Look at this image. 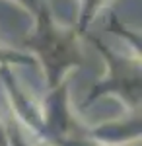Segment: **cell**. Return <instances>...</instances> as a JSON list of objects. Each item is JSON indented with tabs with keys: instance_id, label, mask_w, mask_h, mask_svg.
Instances as JSON below:
<instances>
[{
	"instance_id": "obj_1",
	"label": "cell",
	"mask_w": 142,
	"mask_h": 146,
	"mask_svg": "<svg viewBox=\"0 0 142 146\" xmlns=\"http://www.w3.org/2000/svg\"><path fill=\"white\" fill-rule=\"evenodd\" d=\"M35 18L37 25L27 35L25 45L33 53L35 62H41L49 88L53 90L64 84L68 74L82 64V49L78 43L80 31L56 23L47 4L35 14Z\"/></svg>"
},
{
	"instance_id": "obj_2",
	"label": "cell",
	"mask_w": 142,
	"mask_h": 146,
	"mask_svg": "<svg viewBox=\"0 0 142 146\" xmlns=\"http://www.w3.org/2000/svg\"><path fill=\"white\" fill-rule=\"evenodd\" d=\"M90 39L98 45V51L105 58L107 72L90 90L84 105L99 100L103 96L115 94L131 111L138 109L140 107V56L132 55L131 58H127V56L117 55L111 49H107L98 37H90Z\"/></svg>"
},
{
	"instance_id": "obj_3",
	"label": "cell",
	"mask_w": 142,
	"mask_h": 146,
	"mask_svg": "<svg viewBox=\"0 0 142 146\" xmlns=\"http://www.w3.org/2000/svg\"><path fill=\"white\" fill-rule=\"evenodd\" d=\"M33 64L35 58L31 55H25V53H20V51H14V49H8V47L0 45V66H10V64Z\"/></svg>"
},
{
	"instance_id": "obj_4",
	"label": "cell",
	"mask_w": 142,
	"mask_h": 146,
	"mask_svg": "<svg viewBox=\"0 0 142 146\" xmlns=\"http://www.w3.org/2000/svg\"><path fill=\"white\" fill-rule=\"evenodd\" d=\"M20 2H23V4H25V6L33 12V14H37V12H39L45 4H47V2H43V0H20Z\"/></svg>"
}]
</instances>
